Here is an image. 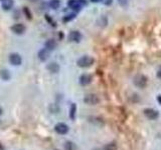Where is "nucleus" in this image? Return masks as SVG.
Segmentation results:
<instances>
[{
    "label": "nucleus",
    "mask_w": 161,
    "mask_h": 150,
    "mask_svg": "<svg viewBox=\"0 0 161 150\" xmlns=\"http://www.w3.org/2000/svg\"><path fill=\"white\" fill-rule=\"evenodd\" d=\"M78 65L82 68H87V67H90L94 63V58L91 56H83L78 60Z\"/></svg>",
    "instance_id": "obj_1"
},
{
    "label": "nucleus",
    "mask_w": 161,
    "mask_h": 150,
    "mask_svg": "<svg viewBox=\"0 0 161 150\" xmlns=\"http://www.w3.org/2000/svg\"><path fill=\"white\" fill-rule=\"evenodd\" d=\"M100 99L96 94H87L84 98V102L88 105H96L99 103Z\"/></svg>",
    "instance_id": "obj_2"
},
{
    "label": "nucleus",
    "mask_w": 161,
    "mask_h": 150,
    "mask_svg": "<svg viewBox=\"0 0 161 150\" xmlns=\"http://www.w3.org/2000/svg\"><path fill=\"white\" fill-rule=\"evenodd\" d=\"M134 84L139 88H144L147 85V78L144 75H137L134 78Z\"/></svg>",
    "instance_id": "obj_3"
},
{
    "label": "nucleus",
    "mask_w": 161,
    "mask_h": 150,
    "mask_svg": "<svg viewBox=\"0 0 161 150\" xmlns=\"http://www.w3.org/2000/svg\"><path fill=\"white\" fill-rule=\"evenodd\" d=\"M144 114H145V116L148 118V119L150 120H155L158 118V115H159V113H158L157 110H155V109H152V108H147L144 110Z\"/></svg>",
    "instance_id": "obj_4"
},
{
    "label": "nucleus",
    "mask_w": 161,
    "mask_h": 150,
    "mask_svg": "<svg viewBox=\"0 0 161 150\" xmlns=\"http://www.w3.org/2000/svg\"><path fill=\"white\" fill-rule=\"evenodd\" d=\"M54 130H56V132L58 133V134H61V135L67 134V133L69 132V126H67V124L60 122V123L56 124V126H54Z\"/></svg>",
    "instance_id": "obj_5"
},
{
    "label": "nucleus",
    "mask_w": 161,
    "mask_h": 150,
    "mask_svg": "<svg viewBox=\"0 0 161 150\" xmlns=\"http://www.w3.org/2000/svg\"><path fill=\"white\" fill-rule=\"evenodd\" d=\"M9 61L11 64L18 66V65H20L21 62H22V58H21V56L18 53H11L9 55Z\"/></svg>",
    "instance_id": "obj_6"
},
{
    "label": "nucleus",
    "mask_w": 161,
    "mask_h": 150,
    "mask_svg": "<svg viewBox=\"0 0 161 150\" xmlns=\"http://www.w3.org/2000/svg\"><path fill=\"white\" fill-rule=\"evenodd\" d=\"M11 30L15 34H23L25 32V26L23 24H21V23H16L11 27Z\"/></svg>",
    "instance_id": "obj_7"
},
{
    "label": "nucleus",
    "mask_w": 161,
    "mask_h": 150,
    "mask_svg": "<svg viewBox=\"0 0 161 150\" xmlns=\"http://www.w3.org/2000/svg\"><path fill=\"white\" fill-rule=\"evenodd\" d=\"M37 56H39L40 61H46L48 59V57H50V50H47L46 48H43V49L39 50Z\"/></svg>",
    "instance_id": "obj_8"
},
{
    "label": "nucleus",
    "mask_w": 161,
    "mask_h": 150,
    "mask_svg": "<svg viewBox=\"0 0 161 150\" xmlns=\"http://www.w3.org/2000/svg\"><path fill=\"white\" fill-rule=\"evenodd\" d=\"M67 5L69 8H72L73 10H75L76 12H79L82 8V5L78 2V0H69L67 2Z\"/></svg>",
    "instance_id": "obj_9"
},
{
    "label": "nucleus",
    "mask_w": 161,
    "mask_h": 150,
    "mask_svg": "<svg viewBox=\"0 0 161 150\" xmlns=\"http://www.w3.org/2000/svg\"><path fill=\"white\" fill-rule=\"evenodd\" d=\"M69 39L74 42H80V39H82V34H80L79 31H76V30L72 31L69 35Z\"/></svg>",
    "instance_id": "obj_10"
},
{
    "label": "nucleus",
    "mask_w": 161,
    "mask_h": 150,
    "mask_svg": "<svg viewBox=\"0 0 161 150\" xmlns=\"http://www.w3.org/2000/svg\"><path fill=\"white\" fill-rule=\"evenodd\" d=\"M91 81H92V76L89 74H83L80 77V83L83 86H86L88 84H90Z\"/></svg>",
    "instance_id": "obj_11"
},
{
    "label": "nucleus",
    "mask_w": 161,
    "mask_h": 150,
    "mask_svg": "<svg viewBox=\"0 0 161 150\" xmlns=\"http://www.w3.org/2000/svg\"><path fill=\"white\" fill-rule=\"evenodd\" d=\"M47 70L52 73H58L60 71V65L56 62H52L47 65Z\"/></svg>",
    "instance_id": "obj_12"
},
{
    "label": "nucleus",
    "mask_w": 161,
    "mask_h": 150,
    "mask_svg": "<svg viewBox=\"0 0 161 150\" xmlns=\"http://www.w3.org/2000/svg\"><path fill=\"white\" fill-rule=\"evenodd\" d=\"M13 0H2V8L4 10H10L13 7Z\"/></svg>",
    "instance_id": "obj_13"
},
{
    "label": "nucleus",
    "mask_w": 161,
    "mask_h": 150,
    "mask_svg": "<svg viewBox=\"0 0 161 150\" xmlns=\"http://www.w3.org/2000/svg\"><path fill=\"white\" fill-rule=\"evenodd\" d=\"M56 42L54 41V39H48L47 41L45 42V44H44V46H45V48L47 50H54V49H56Z\"/></svg>",
    "instance_id": "obj_14"
},
{
    "label": "nucleus",
    "mask_w": 161,
    "mask_h": 150,
    "mask_svg": "<svg viewBox=\"0 0 161 150\" xmlns=\"http://www.w3.org/2000/svg\"><path fill=\"white\" fill-rule=\"evenodd\" d=\"M61 5V1L60 0H50V6L52 9H58Z\"/></svg>",
    "instance_id": "obj_15"
},
{
    "label": "nucleus",
    "mask_w": 161,
    "mask_h": 150,
    "mask_svg": "<svg viewBox=\"0 0 161 150\" xmlns=\"http://www.w3.org/2000/svg\"><path fill=\"white\" fill-rule=\"evenodd\" d=\"M76 111H77V106H76L75 103H73L71 106V110H69V117L72 119H75V115H76Z\"/></svg>",
    "instance_id": "obj_16"
},
{
    "label": "nucleus",
    "mask_w": 161,
    "mask_h": 150,
    "mask_svg": "<svg viewBox=\"0 0 161 150\" xmlns=\"http://www.w3.org/2000/svg\"><path fill=\"white\" fill-rule=\"evenodd\" d=\"M0 76L3 80H8L10 78V74L7 70H1L0 71Z\"/></svg>",
    "instance_id": "obj_17"
},
{
    "label": "nucleus",
    "mask_w": 161,
    "mask_h": 150,
    "mask_svg": "<svg viewBox=\"0 0 161 150\" xmlns=\"http://www.w3.org/2000/svg\"><path fill=\"white\" fill-rule=\"evenodd\" d=\"M105 150H117V145L115 143H109L105 146Z\"/></svg>",
    "instance_id": "obj_18"
},
{
    "label": "nucleus",
    "mask_w": 161,
    "mask_h": 150,
    "mask_svg": "<svg viewBox=\"0 0 161 150\" xmlns=\"http://www.w3.org/2000/svg\"><path fill=\"white\" fill-rule=\"evenodd\" d=\"M65 150H74V143L69 142V141H67L65 143Z\"/></svg>",
    "instance_id": "obj_19"
},
{
    "label": "nucleus",
    "mask_w": 161,
    "mask_h": 150,
    "mask_svg": "<svg viewBox=\"0 0 161 150\" xmlns=\"http://www.w3.org/2000/svg\"><path fill=\"white\" fill-rule=\"evenodd\" d=\"M76 17V14L75 13H72V14H67V16H65L63 17V21H65V22H67V21H71L73 20L74 18Z\"/></svg>",
    "instance_id": "obj_20"
},
{
    "label": "nucleus",
    "mask_w": 161,
    "mask_h": 150,
    "mask_svg": "<svg viewBox=\"0 0 161 150\" xmlns=\"http://www.w3.org/2000/svg\"><path fill=\"white\" fill-rule=\"evenodd\" d=\"M23 12L25 13V15H26V17L28 19H31V13L30 11H28V8L27 7H24L23 8Z\"/></svg>",
    "instance_id": "obj_21"
},
{
    "label": "nucleus",
    "mask_w": 161,
    "mask_h": 150,
    "mask_svg": "<svg viewBox=\"0 0 161 150\" xmlns=\"http://www.w3.org/2000/svg\"><path fill=\"white\" fill-rule=\"evenodd\" d=\"M102 1H103V3L105 4V5H110V4H112L113 0H102Z\"/></svg>",
    "instance_id": "obj_22"
},
{
    "label": "nucleus",
    "mask_w": 161,
    "mask_h": 150,
    "mask_svg": "<svg viewBox=\"0 0 161 150\" xmlns=\"http://www.w3.org/2000/svg\"><path fill=\"white\" fill-rule=\"evenodd\" d=\"M78 2H79V3L80 4V5H85V4H87V1L86 0H78Z\"/></svg>",
    "instance_id": "obj_23"
},
{
    "label": "nucleus",
    "mask_w": 161,
    "mask_h": 150,
    "mask_svg": "<svg viewBox=\"0 0 161 150\" xmlns=\"http://www.w3.org/2000/svg\"><path fill=\"white\" fill-rule=\"evenodd\" d=\"M157 101H158V102H159L160 104H161V95H159V96L157 97Z\"/></svg>",
    "instance_id": "obj_24"
},
{
    "label": "nucleus",
    "mask_w": 161,
    "mask_h": 150,
    "mask_svg": "<svg viewBox=\"0 0 161 150\" xmlns=\"http://www.w3.org/2000/svg\"><path fill=\"white\" fill-rule=\"evenodd\" d=\"M157 75H158V77H159V78H161V69H160V70H159V71H158Z\"/></svg>",
    "instance_id": "obj_25"
},
{
    "label": "nucleus",
    "mask_w": 161,
    "mask_h": 150,
    "mask_svg": "<svg viewBox=\"0 0 161 150\" xmlns=\"http://www.w3.org/2000/svg\"><path fill=\"white\" fill-rule=\"evenodd\" d=\"M0 150H5L4 149V147H3V145L1 144V142H0Z\"/></svg>",
    "instance_id": "obj_26"
},
{
    "label": "nucleus",
    "mask_w": 161,
    "mask_h": 150,
    "mask_svg": "<svg viewBox=\"0 0 161 150\" xmlns=\"http://www.w3.org/2000/svg\"><path fill=\"white\" fill-rule=\"evenodd\" d=\"M92 1H93V2H99L100 0H92Z\"/></svg>",
    "instance_id": "obj_27"
},
{
    "label": "nucleus",
    "mask_w": 161,
    "mask_h": 150,
    "mask_svg": "<svg viewBox=\"0 0 161 150\" xmlns=\"http://www.w3.org/2000/svg\"><path fill=\"white\" fill-rule=\"evenodd\" d=\"M1 114H2V108L0 107V115H1Z\"/></svg>",
    "instance_id": "obj_28"
},
{
    "label": "nucleus",
    "mask_w": 161,
    "mask_h": 150,
    "mask_svg": "<svg viewBox=\"0 0 161 150\" xmlns=\"http://www.w3.org/2000/svg\"><path fill=\"white\" fill-rule=\"evenodd\" d=\"M121 1H122V0H120V2H121Z\"/></svg>",
    "instance_id": "obj_29"
}]
</instances>
